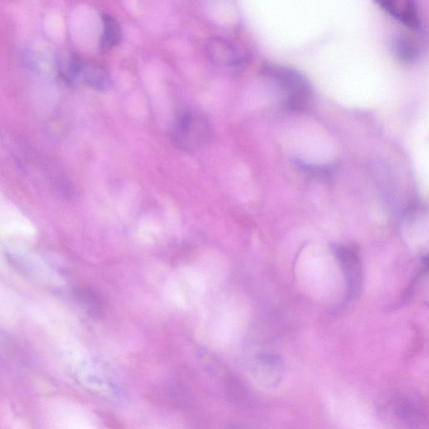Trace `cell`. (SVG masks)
<instances>
[{"mask_svg": "<svg viewBox=\"0 0 429 429\" xmlns=\"http://www.w3.org/2000/svg\"><path fill=\"white\" fill-rule=\"evenodd\" d=\"M262 74L274 81L287 94L284 102L286 109L297 112L306 108L312 88L302 73L286 66L269 64L264 66Z\"/></svg>", "mask_w": 429, "mask_h": 429, "instance_id": "obj_1", "label": "cell"}, {"mask_svg": "<svg viewBox=\"0 0 429 429\" xmlns=\"http://www.w3.org/2000/svg\"><path fill=\"white\" fill-rule=\"evenodd\" d=\"M212 126L207 119L197 113H187L179 119L172 133L174 145L183 151H197L212 139Z\"/></svg>", "mask_w": 429, "mask_h": 429, "instance_id": "obj_2", "label": "cell"}, {"mask_svg": "<svg viewBox=\"0 0 429 429\" xmlns=\"http://www.w3.org/2000/svg\"><path fill=\"white\" fill-rule=\"evenodd\" d=\"M333 252L344 271L346 280V300L352 301L360 296L362 289V266L355 247L334 245Z\"/></svg>", "mask_w": 429, "mask_h": 429, "instance_id": "obj_3", "label": "cell"}, {"mask_svg": "<svg viewBox=\"0 0 429 429\" xmlns=\"http://www.w3.org/2000/svg\"><path fill=\"white\" fill-rule=\"evenodd\" d=\"M207 54L212 63L219 66H232L238 63V56L230 42L222 37H213L207 45Z\"/></svg>", "mask_w": 429, "mask_h": 429, "instance_id": "obj_4", "label": "cell"}, {"mask_svg": "<svg viewBox=\"0 0 429 429\" xmlns=\"http://www.w3.org/2000/svg\"><path fill=\"white\" fill-rule=\"evenodd\" d=\"M0 228L9 232H30L32 226L30 221L16 208L6 202H0Z\"/></svg>", "mask_w": 429, "mask_h": 429, "instance_id": "obj_5", "label": "cell"}, {"mask_svg": "<svg viewBox=\"0 0 429 429\" xmlns=\"http://www.w3.org/2000/svg\"><path fill=\"white\" fill-rule=\"evenodd\" d=\"M83 83L97 91H107L111 88L112 82L106 69L95 63H83L78 78Z\"/></svg>", "mask_w": 429, "mask_h": 429, "instance_id": "obj_6", "label": "cell"}, {"mask_svg": "<svg viewBox=\"0 0 429 429\" xmlns=\"http://www.w3.org/2000/svg\"><path fill=\"white\" fill-rule=\"evenodd\" d=\"M103 35L101 38V49L104 52L109 51L116 47L122 39L121 26L115 18L108 14H103Z\"/></svg>", "mask_w": 429, "mask_h": 429, "instance_id": "obj_7", "label": "cell"}, {"mask_svg": "<svg viewBox=\"0 0 429 429\" xmlns=\"http://www.w3.org/2000/svg\"><path fill=\"white\" fill-rule=\"evenodd\" d=\"M259 361L263 367L267 383L276 387L283 379L284 364L282 358L276 354H263L259 356Z\"/></svg>", "mask_w": 429, "mask_h": 429, "instance_id": "obj_8", "label": "cell"}, {"mask_svg": "<svg viewBox=\"0 0 429 429\" xmlns=\"http://www.w3.org/2000/svg\"><path fill=\"white\" fill-rule=\"evenodd\" d=\"M395 413L402 421L408 423H416L423 419L422 408L410 398H398L395 403Z\"/></svg>", "mask_w": 429, "mask_h": 429, "instance_id": "obj_9", "label": "cell"}, {"mask_svg": "<svg viewBox=\"0 0 429 429\" xmlns=\"http://www.w3.org/2000/svg\"><path fill=\"white\" fill-rule=\"evenodd\" d=\"M393 49L398 58L403 63H413L418 58V47L415 42L408 37H398L394 41Z\"/></svg>", "mask_w": 429, "mask_h": 429, "instance_id": "obj_10", "label": "cell"}, {"mask_svg": "<svg viewBox=\"0 0 429 429\" xmlns=\"http://www.w3.org/2000/svg\"><path fill=\"white\" fill-rule=\"evenodd\" d=\"M296 165L304 173L322 180H330L335 175L338 169L336 163L327 165H311L304 163L303 161H296Z\"/></svg>", "mask_w": 429, "mask_h": 429, "instance_id": "obj_11", "label": "cell"}, {"mask_svg": "<svg viewBox=\"0 0 429 429\" xmlns=\"http://www.w3.org/2000/svg\"><path fill=\"white\" fill-rule=\"evenodd\" d=\"M398 21L409 28L417 30L419 27V18L417 4L413 0H407L403 11H400Z\"/></svg>", "mask_w": 429, "mask_h": 429, "instance_id": "obj_12", "label": "cell"}, {"mask_svg": "<svg viewBox=\"0 0 429 429\" xmlns=\"http://www.w3.org/2000/svg\"><path fill=\"white\" fill-rule=\"evenodd\" d=\"M376 4L387 11L390 16H393L396 19L399 17L400 9L398 7L397 0H374Z\"/></svg>", "mask_w": 429, "mask_h": 429, "instance_id": "obj_13", "label": "cell"}]
</instances>
